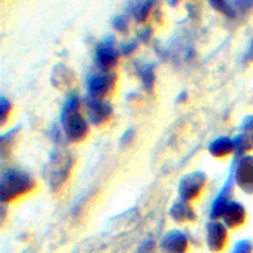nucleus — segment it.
<instances>
[{
  "instance_id": "obj_23",
  "label": "nucleus",
  "mask_w": 253,
  "mask_h": 253,
  "mask_svg": "<svg viewBox=\"0 0 253 253\" xmlns=\"http://www.w3.org/2000/svg\"><path fill=\"white\" fill-rule=\"evenodd\" d=\"M135 138H136L135 128L130 127L127 128V130L124 131L123 135L120 136V138H119V145H120V147L123 148V150H125V148L131 147V145L135 142Z\"/></svg>"
},
{
  "instance_id": "obj_10",
  "label": "nucleus",
  "mask_w": 253,
  "mask_h": 253,
  "mask_svg": "<svg viewBox=\"0 0 253 253\" xmlns=\"http://www.w3.org/2000/svg\"><path fill=\"white\" fill-rule=\"evenodd\" d=\"M189 249V236L182 230H168L160 241V250L162 253H188Z\"/></svg>"
},
{
  "instance_id": "obj_18",
  "label": "nucleus",
  "mask_w": 253,
  "mask_h": 253,
  "mask_svg": "<svg viewBox=\"0 0 253 253\" xmlns=\"http://www.w3.org/2000/svg\"><path fill=\"white\" fill-rule=\"evenodd\" d=\"M138 78L143 89L147 93H153L156 85V67L153 63H143L136 68Z\"/></svg>"
},
{
  "instance_id": "obj_7",
  "label": "nucleus",
  "mask_w": 253,
  "mask_h": 253,
  "mask_svg": "<svg viewBox=\"0 0 253 253\" xmlns=\"http://www.w3.org/2000/svg\"><path fill=\"white\" fill-rule=\"evenodd\" d=\"M88 121L96 127L106 125L114 114L113 104L108 99H99L88 95L84 100Z\"/></svg>"
},
{
  "instance_id": "obj_8",
  "label": "nucleus",
  "mask_w": 253,
  "mask_h": 253,
  "mask_svg": "<svg viewBox=\"0 0 253 253\" xmlns=\"http://www.w3.org/2000/svg\"><path fill=\"white\" fill-rule=\"evenodd\" d=\"M120 49L115 46V37L109 35L95 48V63L99 71H114L119 63Z\"/></svg>"
},
{
  "instance_id": "obj_17",
  "label": "nucleus",
  "mask_w": 253,
  "mask_h": 253,
  "mask_svg": "<svg viewBox=\"0 0 253 253\" xmlns=\"http://www.w3.org/2000/svg\"><path fill=\"white\" fill-rule=\"evenodd\" d=\"M210 156L216 160H225L232 155H236V146L234 137L229 136H219L214 138L208 146Z\"/></svg>"
},
{
  "instance_id": "obj_5",
  "label": "nucleus",
  "mask_w": 253,
  "mask_h": 253,
  "mask_svg": "<svg viewBox=\"0 0 253 253\" xmlns=\"http://www.w3.org/2000/svg\"><path fill=\"white\" fill-rule=\"evenodd\" d=\"M208 184V175L204 170H193L180 179L178 184V195L184 202L193 203L202 197Z\"/></svg>"
},
{
  "instance_id": "obj_26",
  "label": "nucleus",
  "mask_w": 253,
  "mask_h": 253,
  "mask_svg": "<svg viewBox=\"0 0 253 253\" xmlns=\"http://www.w3.org/2000/svg\"><path fill=\"white\" fill-rule=\"evenodd\" d=\"M138 44H140V42H138L137 39L130 40V41L124 42L119 49H120V53L123 56H130V54H132L137 49Z\"/></svg>"
},
{
  "instance_id": "obj_6",
  "label": "nucleus",
  "mask_w": 253,
  "mask_h": 253,
  "mask_svg": "<svg viewBox=\"0 0 253 253\" xmlns=\"http://www.w3.org/2000/svg\"><path fill=\"white\" fill-rule=\"evenodd\" d=\"M235 185L247 195H253V155L236 157L231 168Z\"/></svg>"
},
{
  "instance_id": "obj_25",
  "label": "nucleus",
  "mask_w": 253,
  "mask_h": 253,
  "mask_svg": "<svg viewBox=\"0 0 253 253\" xmlns=\"http://www.w3.org/2000/svg\"><path fill=\"white\" fill-rule=\"evenodd\" d=\"M230 253H253V242L249 239H242L235 242Z\"/></svg>"
},
{
  "instance_id": "obj_12",
  "label": "nucleus",
  "mask_w": 253,
  "mask_h": 253,
  "mask_svg": "<svg viewBox=\"0 0 253 253\" xmlns=\"http://www.w3.org/2000/svg\"><path fill=\"white\" fill-rule=\"evenodd\" d=\"M236 146V157L251 155L253 152V114L242 119L240 132L234 137Z\"/></svg>"
},
{
  "instance_id": "obj_24",
  "label": "nucleus",
  "mask_w": 253,
  "mask_h": 253,
  "mask_svg": "<svg viewBox=\"0 0 253 253\" xmlns=\"http://www.w3.org/2000/svg\"><path fill=\"white\" fill-rule=\"evenodd\" d=\"M49 137L53 142H56L57 145L63 146L64 143L67 142L66 136H64L63 130H62L61 125H57V124H53V125L49 127Z\"/></svg>"
},
{
  "instance_id": "obj_20",
  "label": "nucleus",
  "mask_w": 253,
  "mask_h": 253,
  "mask_svg": "<svg viewBox=\"0 0 253 253\" xmlns=\"http://www.w3.org/2000/svg\"><path fill=\"white\" fill-rule=\"evenodd\" d=\"M155 1H138L131 4L130 7V15L136 20L137 22L142 24L146 22L150 17L151 12L153 11V6H155Z\"/></svg>"
},
{
  "instance_id": "obj_29",
  "label": "nucleus",
  "mask_w": 253,
  "mask_h": 253,
  "mask_svg": "<svg viewBox=\"0 0 253 253\" xmlns=\"http://www.w3.org/2000/svg\"><path fill=\"white\" fill-rule=\"evenodd\" d=\"M241 62L245 67H249L253 64V39L250 40L249 46H247L246 51H245L244 56H242Z\"/></svg>"
},
{
  "instance_id": "obj_28",
  "label": "nucleus",
  "mask_w": 253,
  "mask_h": 253,
  "mask_svg": "<svg viewBox=\"0 0 253 253\" xmlns=\"http://www.w3.org/2000/svg\"><path fill=\"white\" fill-rule=\"evenodd\" d=\"M155 249H156V242L153 241V240L147 239L138 245L137 249H136V251L133 253H153L155 252Z\"/></svg>"
},
{
  "instance_id": "obj_16",
  "label": "nucleus",
  "mask_w": 253,
  "mask_h": 253,
  "mask_svg": "<svg viewBox=\"0 0 253 253\" xmlns=\"http://www.w3.org/2000/svg\"><path fill=\"white\" fill-rule=\"evenodd\" d=\"M168 215L170 220L178 225L193 224L198 220V214L192 207V203L184 202L182 199H177L170 205Z\"/></svg>"
},
{
  "instance_id": "obj_3",
  "label": "nucleus",
  "mask_w": 253,
  "mask_h": 253,
  "mask_svg": "<svg viewBox=\"0 0 253 253\" xmlns=\"http://www.w3.org/2000/svg\"><path fill=\"white\" fill-rule=\"evenodd\" d=\"M76 165V157L63 147L56 148L49 155L43 168V179L52 193H59L68 183Z\"/></svg>"
},
{
  "instance_id": "obj_21",
  "label": "nucleus",
  "mask_w": 253,
  "mask_h": 253,
  "mask_svg": "<svg viewBox=\"0 0 253 253\" xmlns=\"http://www.w3.org/2000/svg\"><path fill=\"white\" fill-rule=\"evenodd\" d=\"M12 111V103L5 96L0 98V125L5 126Z\"/></svg>"
},
{
  "instance_id": "obj_9",
  "label": "nucleus",
  "mask_w": 253,
  "mask_h": 253,
  "mask_svg": "<svg viewBox=\"0 0 253 253\" xmlns=\"http://www.w3.org/2000/svg\"><path fill=\"white\" fill-rule=\"evenodd\" d=\"M207 247L212 253H222L229 245V229L219 220H211L205 231Z\"/></svg>"
},
{
  "instance_id": "obj_14",
  "label": "nucleus",
  "mask_w": 253,
  "mask_h": 253,
  "mask_svg": "<svg viewBox=\"0 0 253 253\" xmlns=\"http://www.w3.org/2000/svg\"><path fill=\"white\" fill-rule=\"evenodd\" d=\"M247 217H249V214L245 205L236 200H232L225 209L221 220L222 224L229 230H237L246 224Z\"/></svg>"
},
{
  "instance_id": "obj_13",
  "label": "nucleus",
  "mask_w": 253,
  "mask_h": 253,
  "mask_svg": "<svg viewBox=\"0 0 253 253\" xmlns=\"http://www.w3.org/2000/svg\"><path fill=\"white\" fill-rule=\"evenodd\" d=\"M210 5L214 7L216 11L221 12L225 17L230 20L244 19L247 14L253 9V1H222V0H214L210 1Z\"/></svg>"
},
{
  "instance_id": "obj_22",
  "label": "nucleus",
  "mask_w": 253,
  "mask_h": 253,
  "mask_svg": "<svg viewBox=\"0 0 253 253\" xmlns=\"http://www.w3.org/2000/svg\"><path fill=\"white\" fill-rule=\"evenodd\" d=\"M128 26H130V15L120 14L116 15L113 19V27L118 32L126 34L128 30Z\"/></svg>"
},
{
  "instance_id": "obj_11",
  "label": "nucleus",
  "mask_w": 253,
  "mask_h": 253,
  "mask_svg": "<svg viewBox=\"0 0 253 253\" xmlns=\"http://www.w3.org/2000/svg\"><path fill=\"white\" fill-rule=\"evenodd\" d=\"M234 187L235 182L232 174L230 173L229 177L226 178V180L224 182L222 187L220 188L219 193L215 197V199L212 200L211 208H210V219L211 220H219L222 217L225 209L227 208V205L232 202V194H234Z\"/></svg>"
},
{
  "instance_id": "obj_15",
  "label": "nucleus",
  "mask_w": 253,
  "mask_h": 253,
  "mask_svg": "<svg viewBox=\"0 0 253 253\" xmlns=\"http://www.w3.org/2000/svg\"><path fill=\"white\" fill-rule=\"evenodd\" d=\"M76 73L64 63H57L52 68L49 81L52 86L58 90H71L76 84Z\"/></svg>"
},
{
  "instance_id": "obj_30",
  "label": "nucleus",
  "mask_w": 253,
  "mask_h": 253,
  "mask_svg": "<svg viewBox=\"0 0 253 253\" xmlns=\"http://www.w3.org/2000/svg\"><path fill=\"white\" fill-rule=\"evenodd\" d=\"M188 98H189V95H188L187 91L182 90L177 95V99H175V101H177V104H184V103H187V101H188Z\"/></svg>"
},
{
  "instance_id": "obj_19",
  "label": "nucleus",
  "mask_w": 253,
  "mask_h": 253,
  "mask_svg": "<svg viewBox=\"0 0 253 253\" xmlns=\"http://www.w3.org/2000/svg\"><path fill=\"white\" fill-rule=\"evenodd\" d=\"M20 126L10 128L6 132H4L0 137V156L2 160H6L9 155H11V151L14 150L17 140H19Z\"/></svg>"
},
{
  "instance_id": "obj_27",
  "label": "nucleus",
  "mask_w": 253,
  "mask_h": 253,
  "mask_svg": "<svg viewBox=\"0 0 253 253\" xmlns=\"http://www.w3.org/2000/svg\"><path fill=\"white\" fill-rule=\"evenodd\" d=\"M152 37H153V27L151 26V25H147V26L142 27V29L137 32L138 42H142V43H148Z\"/></svg>"
},
{
  "instance_id": "obj_31",
  "label": "nucleus",
  "mask_w": 253,
  "mask_h": 253,
  "mask_svg": "<svg viewBox=\"0 0 253 253\" xmlns=\"http://www.w3.org/2000/svg\"><path fill=\"white\" fill-rule=\"evenodd\" d=\"M168 5H170V6H175V5H179V2H178V1H169V2H168Z\"/></svg>"
},
{
  "instance_id": "obj_1",
  "label": "nucleus",
  "mask_w": 253,
  "mask_h": 253,
  "mask_svg": "<svg viewBox=\"0 0 253 253\" xmlns=\"http://www.w3.org/2000/svg\"><path fill=\"white\" fill-rule=\"evenodd\" d=\"M81 98L76 91L69 93L62 106L59 124L66 136L67 142L81 143L88 137L90 128H89L88 119L84 118L81 113Z\"/></svg>"
},
{
  "instance_id": "obj_4",
  "label": "nucleus",
  "mask_w": 253,
  "mask_h": 253,
  "mask_svg": "<svg viewBox=\"0 0 253 253\" xmlns=\"http://www.w3.org/2000/svg\"><path fill=\"white\" fill-rule=\"evenodd\" d=\"M119 77L115 71H96L86 79L88 95L99 99H108L115 91Z\"/></svg>"
},
{
  "instance_id": "obj_2",
  "label": "nucleus",
  "mask_w": 253,
  "mask_h": 253,
  "mask_svg": "<svg viewBox=\"0 0 253 253\" xmlns=\"http://www.w3.org/2000/svg\"><path fill=\"white\" fill-rule=\"evenodd\" d=\"M37 189L36 179L26 170L9 167L0 175V200L2 204H12Z\"/></svg>"
}]
</instances>
